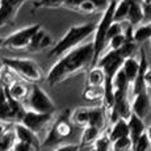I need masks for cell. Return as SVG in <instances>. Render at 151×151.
<instances>
[{"mask_svg":"<svg viewBox=\"0 0 151 151\" xmlns=\"http://www.w3.org/2000/svg\"><path fill=\"white\" fill-rule=\"evenodd\" d=\"M147 70H149V63H147L146 53H145V50H141L139 51V72H138V76L135 79V82L132 86L133 96L141 93V92L147 91V87L145 84V74L147 72Z\"/></svg>","mask_w":151,"mask_h":151,"instance_id":"cell-13","label":"cell"},{"mask_svg":"<svg viewBox=\"0 0 151 151\" xmlns=\"http://www.w3.org/2000/svg\"><path fill=\"white\" fill-rule=\"evenodd\" d=\"M13 151H37V149L33 146H30V145H28V143L17 141L16 145H14V147H13Z\"/></svg>","mask_w":151,"mask_h":151,"instance_id":"cell-38","label":"cell"},{"mask_svg":"<svg viewBox=\"0 0 151 151\" xmlns=\"http://www.w3.org/2000/svg\"><path fill=\"white\" fill-rule=\"evenodd\" d=\"M129 40H127V37L125 36V33L124 34H120V36H116V37H113L112 40L108 42V50H112V51H117V50H120L121 47L126 43Z\"/></svg>","mask_w":151,"mask_h":151,"instance_id":"cell-31","label":"cell"},{"mask_svg":"<svg viewBox=\"0 0 151 151\" xmlns=\"http://www.w3.org/2000/svg\"><path fill=\"white\" fill-rule=\"evenodd\" d=\"M71 122L78 127H87L89 125V108L79 106L71 112Z\"/></svg>","mask_w":151,"mask_h":151,"instance_id":"cell-22","label":"cell"},{"mask_svg":"<svg viewBox=\"0 0 151 151\" xmlns=\"http://www.w3.org/2000/svg\"><path fill=\"white\" fill-rule=\"evenodd\" d=\"M151 149V142L147 134H143L141 138L138 139V142L134 145L133 147V151H150Z\"/></svg>","mask_w":151,"mask_h":151,"instance_id":"cell-36","label":"cell"},{"mask_svg":"<svg viewBox=\"0 0 151 151\" xmlns=\"http://www.w3.org/2000/svg\"><path fill=\"white\" fill-rule=\"evenodd\" d=\"M74 11H76V12H79V13H83V14H92V13L99 12V11H101V9L97 5L96 1H93V0H86V1H82L80 4H78Z\"/></svg>","mask_w":151,"mask_h":151,"instance_id":"cell-28","label":"cell"},{"mask_svg":"<svg viewBox=\"0 0 151 151\" xmlns=\"http://www.w3.org/2000/svg\"><path fill=\"white\" fill-rule=\"evenodd\" d=\"M110 147H112V142H110L108 134H103L92 145L91 151H110Z\"/></svg>","mask_w":151,"mask_h":151,"instance_id":"cell-29","label":"cell"},{"mask_svg":"<svg viewBox=\"0 0 151 151\" xmlns=\"http://www.w3.org/2000/svg\"><path fill=\"white\" fill-rule=\"evenodd\" d=\"M146 134H147V137H149L150 139V142H151V124L147 126V129H146Z\"/></svg>","mask_w":151,"mask_h":151,"instance_id":"cell-42","label":"cell"},{"mask_svg":"<svg viewBox=\"0 0 151 151\" xmlns=\"http://www.w3.org/2000/svg\"><path fill=\"white\" fill-rule=\"evenodd\" d=\"M51 117H53V114H45V113H38V112L28 109L20 124L25 125L28 129H30L32 132L38 134L43 127L51 121Z\"/></svg>","mask_w":151,"mask_h":151,"instance_id":"cell-9","label":"cell"},{"mask_svg":"<svg viewBox=\"0 0 151 151\" xmlns=\"http://www.w3.org/2000/svg\"><path fill=\"white\" fill-rule=\"evenodd\" d=\"M133 141L130 137H125L121 138L118 141H116L114 143H112V149L113 151H133Z\"/></svg>","mask_w":151,"mask_h":151,"instance_id":"cell-30","label":"cell"},{"mask_svg":"<svg viewBox=\"0 0 151 151\" xmlns=\"http://www.w3.org/2000/svg\"><path fill=\"white\" fill-rule=\"evenodd\" d=\"M0 3H1V0H0Z\"/></svg>","mask_w":151,"mask_h":151,"instance_id":"cell-48","label":"cell"},{"mask_svg":"<svg viewBox=\"0 0 151 151\" xmlns=\"http://www.w3.org/2000/svg\"><path fill=\"white\" fill-rule=\"evenodd\" d=\"M17 139H16V134H14V130L9 129L0 137V151H13Z\"/></svg>","mask_w":151,"mask_h":151,"instance_id":"cell-27","label":"cell"},{"mask_svg":"<svg viewBox=\"0 0 151 151\" xmlns=\"http://www.w3.org/2000/svg\"><path fill=\"white\" fill-rule=\"evenodd\" d=\"M151 109V99L149 95V91L141 92L138 95H134L132 100V110L135 116L143 120L150 113Z\"/></svg>","mask_w":151,"mask_h":151,"instance_id":"cell-11","label":"cell"},{"mask_svg":"<svg viewBox=\"0 0 151 151\" xmlns=\"http://www.w3.org/2000/svg\"><path fill=\"white\" fill-rule=\"evenodd\" d=\"M124 1H126V3H130V4H132L133 1H135V0H124Z\"/></svg>","mask_w":151,"mask_h":151,"instance_id":"cell-46","label":"cell"},{"mask_svg":"<svg viewBox=\"0 0 151 151\" xmlns=\"http://www.w3.org/2000/svg\"><path fill=\"white\" fill-rule=\"evenodd\" d=\"M100 137H101L100 129H97V127H95V126H87L83 129L82 137H80V145H82L83 147L91 146V145H93Z\"/></svg>","mask_w":151,"mask_h":151,"instance_id":"cell-23","label":"cell"},{"mask_svg":"<svg viewBox=\"0 0 151 151\" xmlns=\"http://www.w3.org/2000/svg\"><path fill=\"white\" fill-rule=\"evenodd\" d=\"M121 70L124 71L125 76L127 78L129 83L133 86V83L135 82V79H137V76H138V72H139V59H137L135 57L127 58L124 62Z\"/></svg>","mask_w":151,"mask_h":151,"instance_id":"cell-20","label":"cell"},{"mask_svg":"<svg viewBox=\"0 0 151 151\" xmlns=\"http://www.w3.org/2000/svg\"><path fill=\"white\" fill-rule=\"evenodd\" d=\"M104 95H105V91H104V87H87L83 91V100L89 101V103H95V101H103L104 100Z\"/></svg>","mask_w":151,"mask_h":151,"instance_id":"cell-24","label":"cell"},{"mask_svg":"<svg viewBox=\"0 0 151 151\" xmlns=\"http://www.w3.org/2000/svg\"><path fill=\"white\" fill-rule=\"evenodd\" d=\"M27 105L30 110L45 113V114H53L55 112V104L38 84L32 86L30 95L27 100Z\"/></svg>","mask_w":151,"mask_h":151,"instance_id":"cell-8","label":"cell"},{"mask_svg":"<svg viewBox=\"0 0 151 151\" xmlns=\"http://www.w3.org/2000/svg\"><path fill=\"white\" fill-rule=\"evenodd\" d=\"M83 149H86V147H83L82 145L70 143V145H62V146L57 147L54 151H82Z\"/></svg>","mask_w":151,"mask_h":151,"instance_id":"cell-37","label":"cell"},{"mask_svg":"<svg viewBox=\"0 0 151 151\" xmlns=\"http://www.w3.org/2000/svg\"><path fill=\"white\" fill-rule=\"evenodd\" d=\"M135 50H137V43H135L134 41H127V42L122 46V47H121L120 50H117V51L121 54V57H122L124 59L126 60L127 58L134 57Z\"/></svg>","mask_w":151,"mask_h":151,"instance_id":"cell-32","label":"cell"},{"mask_svg":"<svg viewBox=\"0 0 151 151\" xmlns=\"http://www.w3.org/2000/svg\"><path fill=\"white\" fill-rule=\"evenodd\" d=\"M27 0H1L0 3V28L13 22L20 8Z\"/></svg>","mask_w":151,"mask_h":151,"instance_id":"cell-10","label":"cell"},{"mask_svg":"<svg viewBox=\"0 0 151 151\" xmlns=\"http://www.w3.org/2000/svg\"><path fill=\"white\" fill-rule=\"evenodd\" d=\"M106 112L105 106H92L89 108V125L88 126H95L103 132L106 124Z\"/></svg>","mask_w":151,"mask_h":151,"instance_id":"cell-18","label":"cell"},{"mask_svg":"<svg viewBox=\"0 0 151 151\" xmlns=\"http://www.w3.org/2000/svg\"><path fill=\"white\" fill-rule=\"evenodd\" d=\"M11 124H7V122H3V121H0V137H1L3 134H4L5 132H8V130L11 129Z\"/></svg>","mask_w":151,"mask_h":151,"instance_id":"cell-41","label":"cell"},{"mask_svg":"<svg viewBox=\"0 0 151 151\" xmlns=\"http://www.w3.org/2000/svg\"><path fill=\"white\" fill-rule=\"evenodd\" d=\"M124 33H125L124 22H114V21H113V24L110 25V28H109V30H108L106 40H108V42H109L110 40L113 38V37L120 36V34H124Z\"/></svg>","mask_w":151,"mask_h":151,"instance_id":"cell-35","label":"cell"},{"mask_svg":"<svg viewBox=\"0 0 151 151\" xmlns=\"http://www.w3.org/2000/svg\"><path fill=\"white\" fill-rule=\"evenodd\" d=\"M127 124H129V132H130V138L133 141V145H135L138 142V139L142 137L143 134H146V125H145L143 120L139 118L138 116H135L133 113L130 116V118L127 120Z\"/></svg>","mask_w":151,"mask_h":151,"instance_id":"cell-16","label":"cell"},{"mask_svg":"<svg viewBox=\"0 0 151 151\" xmlns=\"http://www.w3.org/2000/svg\"><path fill=\"white\" fill-rule=\"evenodd\" d=\"M33 1H34V5H36V4H38V3L43 1V0H33Z\"/></svg>","mask_w":151,"mask_h":151,"instance_id":"cell-45","label":"cell"},{"mask_svg":"<svg viewBox=\"0 0 151 151\" xmlns=\"http://www.w3.org/2000/svg\"><path fill=\"white\" fill-rule=\"evenodd\" d=\"M3 86L7 87V89H8L11 96H12L14 100L20 101V103L27 101L29 95H30L29 86L27 83L21 82V80H13V82H11L9 84H3Z\"/></svg>","mask_w":151,"mask_h":151,"instance_id":"cell-15","label":"cell"},{"mask_svg":"<svg viewBox=\"0 0 151 151\" xmlns=\"http://www.w3.org/2000/svg\"><path fill=\"white\" fill-rule=\"evenodd\" d=\"M143 3H151V0H142Z\"/></svg>","mask_w":151,"mask_h":151,"instance_id":"cell-47","label":"cell"},{"mask_svg":"<svg viewBox=\"0 0 151 151\" xmlns=\"http://www.w3.org/2000/svg\"><path fill=\"white\" fill-rule=\"evenodd\" d=\"M53 37L45 30V29H40L32 38V42L28 47V51L30 53H37V51H42L46 49H50L53 46Z\"/></svg>","mask_w":151,"mask_h":151,"instance_id":"cell-12","label":"cell"},{"mask_svg":"<svg viewBox=\"0 0 151 151\" xmlns=\"http://www.w3.org/2000/svg\"><path fill=\"white\" fill-rule=\"evenodd\" d=\"M87 87H104L105 84V74L99 66L91 67L87 72Z\"/></svg>","mask_w":151,"mask_h":151,"instance_id":"cell-21","label":"cell"},{"mask_svg":"<svg viewBox=\"0 0 151 151\" xmlns=\"http://www.w3.org/2000/svg\"><path fill=\"white\" fill-rule=\"evenodd\" d=\"M108 137L110 139L112 143H114L116 141L125 137H130V132H129V124L126 120H118L117 122L112 124V127L108 132Z\"/></svg>","mask_w":151,"mask_h":151,"instance_id":"cell-19","label":"cell"},{"mask_svg":"<svg viewBox=\"0 0 151 151\" xmlns=\"http://www.w3.org/2000/svg\"><path fill=\"white\" fill-rule=\"evenodd\" d=\"M42 27L40 24H34V25H29V27H25V28L20 29V30L14 32L12 34H9V36L5 37V40H4V47L9 49V50H12V51L28 50L33 36Z\"/></svg>","mask_w":151,"mask_h":151,"instance_id":"cell-7","label":"cell"},{"mask_svg":"<svg viewBox=\"0 0 151 151\" xmlns=\"http://www.w3.org/2000/svg\"><path fill=\"white\" fill-rule=\"evenodd\" d=\"M5 68V66H4V62H3V59H0V72L3 71V70Z\"/></svg>","mask_w":151,"mask_h":151,"instance_id":"cell-43","label":"cell"},{"mask_svg":"<svg viewBox=\"0 0 151 151\" xmlns=\"http://www.w3.org/2000/svg\"><path fill=\"white\" fill-rule=\"evenodd\" d=\"M95 30H96V24H92V22L74 25V27L68 28L62 38L51 47L49 57H60V55H65L68 51L79 47L80 45H83L82 42L84 40H87L91 34H95Z\"/></svg>","mask_w":151,"mask_h":151,"instance_id":"cell-2","label":"cell"},{"mask_svg":"<svg viewBox=\"0 0 151 151\" xmlns=\"http://www.w3.org/2000/svg\"><path fill=\"white\" fill-rule=\"evenodd\" d=\"M27 110L22 103L11 96L7 87L3 86L0 88V121L7 124H19L24 118Z\"/></svg>","mask_w":151,"mask_h":151,"instance_id":"cell-6","label":"cell"},{"mask_svg":"<svg viewBox=\"0 0 151 151\" xmlns=\"http://www.w3.org/2000/svg\"><path fill=\"white\" fill-rule=\"evenodd\" d=\"M143 11L145 20H147V22H151V3H143Z\"/></svg>","mask_w":151,"mask_h":151,"instance_id":"cell-39","label":"cell"},{"mask_svg":"<svg viewBox=\"0 0 151 151\" xmlns=\"http://www.w3.org/2000/svg\"><path fill=\"white\" fill-rule=\"evenodd\" d=\"M129 11H130V3H126V1H124V0H118L117 5H116V9H114L113 21H114V22L127 21Z\"/></svg>","mask_w":151,"mask_h":151,"instance_id":"cell-26","label":"cell"},{"mask_svg":"<svg viewBox=\"0 0 151 151\" xmlns=\"http://www.w3.org/2000/svg\"><path fill=\"white\" fill-rule=\"evenodd\" d=\"M150 42H151V41H150Z\"/></svg>","mask_w":151,"mask_h":151,"instance_id":"cell-49","label":"cell"},{"mask_svg":"<svg viewBox=\"0 0 151 151\" xmlns=\"http://www.w3.org/2000/svg\"><path fill=\"white\" fill-rule=\"evenodd\" d=\"M93 57L95 47L92 41L83 43L79 47L66 53L49 70V74L46 76L49 84L57 86V84L65 82L68 78L79 74L80 71L91 68L93 66Z\"/></svg>","mask_w":151,"mask_h":151,"instance_id":"cell-1","label":"cell"},{"mask_svg":"<svg viewBox=\"0 0 151 151\" xmlns=\"http://www.w3.org/2000/svg\"><path fill=\"white\" fill-rule=\"evenodd\" d=\"M145 84H146L147 89L151 88V68L147 70V72L145 74Z\"/></svg>","mask_w":151,"mask_h":151,"instance_id":"cell-40","label":"cell"},{"mask_svg":"<svg viewBox=\"0 0 151 151\" xmlns=\"http://www.w3.org/2000/svg\"><path fill=\"white\" fill-rule=\"evenodd\" d=\"M67 0H43V1L36 4L37 8H50V9H55V8L66 7Z\"/></svg>","mask_w":151,"mask_h":151,"instance_id":"cell-34","label":"cell"},{"mask_svg":"<svg viewBox=\"0 0 151 151\" xmlns=\"http://www.w3.org/2000/svg\"><path fill=\"white\" fill-rule=\"evenodd\" d=\"M145 20V11H143V1L142 0H135L130 4L129 16H127V22L133 28H137L142 25Z\"/></svg>","mask_w":151,"mask_h":151,"instance_id":"cell-17","label":"cell"},{"mask_svg":"<svg viewBox=\"0 0 151 151\" xmlns=\"http://www.w3.org/2000/svg\"><path fill=\"white\" fill-rule=\"evenodd\" d=\"M147 40L151 41V22L139 25L133 32V41L135 43H142Z\"/></svg>","mask_w":151,"mask_h":151,"instance_id":"cell-25","label":"cell"},{"mask_svg":"<svg viewBox=\"0 0 151 151\" xmlns=\"http://www.w3.org/2000/svg\"><path fill=\"white\" fill-rule=\"evenodd\" d=\"M4 66L12 72L21 76L29 83L37 84L43 79V71L41 66L29 58H3Z\"/></svg>","mask_w":151,"mask_h":151,"instance_id":"cell-4","label":"cell"},{"mask_svg":"<svg viewBox=\"0 0 151 151\" xmlns=\"http://www.w3.org/2000/svg\"><path fill=\"white\" fill-rule=\"evenodd\" d=\"M82 1H86V0H67V4H66V8L67 9H75V7H76L78 4H80ZM93 1L97 3V5L100 7L101 11H105L106 8H108L110 0H93Z\"/></svg>","mask_w":151,"mask_h":151,"instance_id":"cell-33","label":"cell"},{"mask_svg":"<svg viewBox=\"0 0 151 151\" xmlns=\"http://www.w3.org/2000/svg\"><path fill=\"white\" fill-rule=\"evenodd\" d=\"M14 134H16V139L19 142H24V143H28L30 146L36 147L37 150L41 147V143H40V139L37 137V134L34 132H32L30 129H28L25 125L22 124H16L13 126Z\"/></svg>","mask_w":151,"mask_h":151,"instance_id":"cell-14","label":"cell"},{"mask_svg":"<svg viewBox=\"0 0 151 151\" xmlns=\"http://www.w3.org/2000/svg\"><path fill=\"white\" fill-rule=\"evenodd\" d=\"M116 5H117V1L116 0H110L108 8L103 12V16H101L100 21L96 24V30H95V36H93V47H95V57H93V66L97 65L100 57L103 55V51L106 49L108 46V40H106V36H108V30L110 28V25L113 24V16H114V9Z\"/></svg>","mask_w":151,"mask_h":151,"instance_id":"cell-3","label":"cell"},{"mask_svg":"<svg viewBox=\"0 0 151 151\" xmlns=\"http://www.w3.org/2000/svg\"><path fill=\"white\" fill-rule=\"evenodd\" d=\"M72 133V122H71V112L68 109H65L58 118L51 124V127L49 129L45 139L41 143V147H49L59 145L68 138Z\"/></svg>","mask_w":151,"mask_h":151,"instance_id":"cell-5","label":"cell"},{"mask_svg":"<svg viewBox=\"0 0 151 151\" xmlns=\"http://www.w3.org/2000/svg\"><path fill=\"white\" fill-rule=\"evenodd\" d=\"M4 40H5V38H3V37H0V49H1V47H4Z\"/></svg>","mask_w":151,"mask_h":151,"instance_id":"cell-44","label":"cell"}]
</instances>
